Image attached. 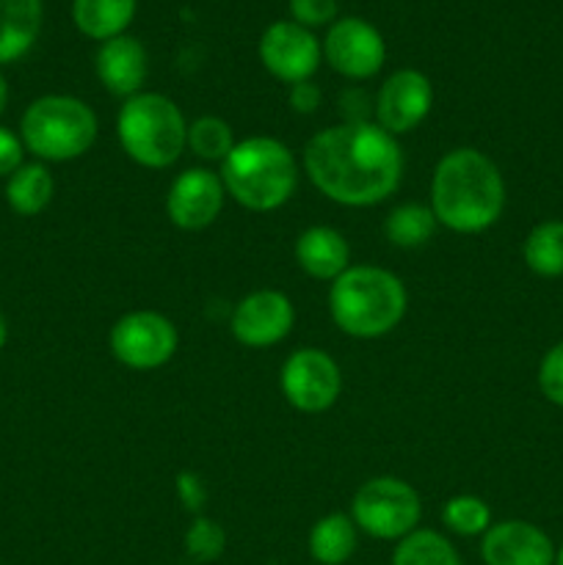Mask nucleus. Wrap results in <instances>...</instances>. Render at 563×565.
I'll use <instances>...</instances> for the list:
<instances>
[{
  "mask_svg": "<svg viewBox=\"0 0 563 565\" xmlns=\"http://www.w3.org/2000/svg\"><path fill=\"white\" fill-rule=\"evenodd\" d=\"M22 154H25L22 138L17 136V132H11L9 127L0 125V177L9 180V177L22 166Z\"/></svg>",
  "mask_w": 563,
  "mask_h": 565,
  "instance_id": "31",
  "label": "nucleus"
},
{
  "mask_svg": "<svg viewBox=\"0 0 563 565\" xmlns=\"http://www.w3.org/2000/svg\"><path fill=\"white\" fill-rule=\"evenodd\" d=\"M423 516L419 494L401 478H373L359 486L351 502V519L357 530L379 541H401L414 533Z\"/></svg>",
  "mask_w": 563,
  "mask_h": 565,
  "instance_id": "7",
  "label": "nucleus"
},
{
  "mask_svg": "<svg viewBox=\"0 0 563 565\" xmlns=\"http://www.w3.org/2000/svg\"><path fill=\"white\" fill-rule=\"evenodd\" d=\"M94 66H97L99 83L110 94L130 99L141 94L149 72V58L138 39L121 33V36L103 42V47L97 50V58H94Z\"/></svg>",
  "mask_w": 563,
  "mask_h": 565,
  "instance_id": "16",
  "label": "nucleus"
},
{
  "mask_svg": "<svg viewBox=\"0 0 563 565\" xmlns=\"http://www.w3.org/2000/svg\"><path fill=\"white\" fill-rule=\"evenodd\" d=\"M408 307L403 281L379 265H351L331 281L329 312L337 329L357 340H379L397 329Z\"/></svg>",
  "mask_w": 563,
  "mask_h": 565,
  "instance_id": "3",
  "label": "nucleus"
},
{
  "mask_svg": "<svg viewBox=\"0 0 563 565\" xmlns=\"http://www.w3.org/2000/svg\"><path fill=\"white\" fill-rule=\"evenodd\" d=\"M390 565H461V557L445 535L417 527L397 541Z\"/></svg>",
  "mask_w": 563,
  "mask_h": 565,
  "instance_id": "24",
  "label": "nucleus"
},
{
  "mask_svg": "<svg viewBox=\"0 0 563 565\" xmlns=\"http://www.w3.org/2000/svg\"><path fill=\"white\" fill-rule=\"evenodd\" d=\"M290 14L304 28L329 25L337 17V0H290Z\"/></svg>",
  "mask_w": 563,
  "mask_h": 565,
  "instance_id": "30",
  "label": "nucleus"
},
{
  "mask_svg": "<svg viewBox=\"0 0 563 565\" xmlns=\"http://www.w3.org/2000/svg\"><path fill=\"white\" fill-rule=\"evenodd\" d=\"M524 265L541 279L563 276V221H541L528 232L522 246Z\"/></svg>",
  "mask_w": 563,
  "mask_h": 565,
  "instance_id": "22",
  "label": "nucleus"
},
{
  "mask_svg": "<svg viewBox=\"0 0 563 565\" xmlns=\"http://www.w3.org/2000/svg\"><path fill=\"white\" fill-rule=\"evenodd\" d=\"M110 351L130 370H158L174 356L177 329L166 315L136 309L121 315L110 329Z\"/></svg>",
  "mask_w": 563,
  "mask_h": 565,
  "instance_id": "9",
  "label": "nucleus"
},
{
  "mask_svg": "<svg viewBox=\"0 0 563 565\" xmlns=\"http://www.w3.org/2000/svg\"><path fill=\"white\" fill-rule=\"evenodd\" d=\"M136 17V0H75L72 20L77 31L97 42L121 36Z\"/></svg>",
  "mask_w": 563,
  "mask_h": 565,
  "instance_id": "19",
  "label": "nucleus"
},
{
  "mask_svg": "<svg viewBox=\"0 0 563 565\" xmlns=\"http://www.w3.org/2000/svg\"><path fill=\"white\" fill-rule=\"evenodd\" d=\"M323 58V44L309 28L293 20H279L265 28L259 39V61L282 83L312 81Z\"/></svg>",
  "mask_w": 563,
  "mask_h": 565,
  "instance_id": "10",
  "label": "nucleus"
},
{
  "mask_svg": "<svg viewBox=\"0 0 563 565\" xmlns=\"http://www.w3.org/2000/svg\"><path fill=\"white\" fill-rule=\"evenodd\" d=\"M97 114L70 94H47L33 99L20 119L22 147L39 160L66 163L97 141Z\"/></svg>",
  "mask_w": 563,
  "mask_h": 565,
  "instance_id": "6",
  "label": "nucleus"
},
{
  "mask_svg": "<svg viewBox=\"0 0 563 565\" xmlns=\"http://www.w3.org/2000/svg\"><path fill=\"white\" fill-rule=\"evenodd\" d=\"M55 180L47 166L22 163L14 174L6 180V202L17 215H39L53 202Z\"/></svg>",
  "mask_w": 563,
  "mask_h": 565,
  "instance_id": "21",
  "label": "nucleus"
},
{
  "mask_svg": "<svg viewBox=\"0 0 563 565\" xmlns=\"http://www.w3.org/2000/svg\"><path fill=\"white\" fill-rule=\"evenodd\" d=\"M285 401L301 414H323L342 392V373L320 348H301L285 359L279 373Z\"/></svg>",
  "mask_w": 563,
  "mask_h": 565,
  "instance_id": "8",
  "label": "nucleus"
},
{
  "mask_svg": "<svg viewBox=\"0 0 563 565\" xmlns=\"http://www.w3.org/2000/svg\"><path fill=\"white\" fill-rule=\"evenodd\" d=\"M304 171L331 202L373 207L401 185L403 152L375 121H340L309 138Z\"/></svg>",
  "mask_w": 563,
  "mask_h": 565,
  "instance_id": "1",
  "label": "nucleus"
},
{
  "mask_svg": "<svg viewBox=\"0 0 563 565\" xmlns=\"http://www.w3.org/2000/svg\"><path fill=\"white\" fill-rule=\"evenodd\" d=\"M555 565H563V544L557 546V552H555Z\"/></svg>",
  "mask_w": 563,
  "mask_h": 565,
  "instance_id": "36",
  "label": "nucleus"
},
{
  "mask_svg": "<svg viewBox=\"0 0 563 565\" xmlns=\"http://www.w3.org/2000/svg\"><path fill=\"white\" fill-rule=\"evenodd\" d=\"M323 55L334 72L351 81H368L379 75L386 61V44L375 25L362 17H346L329 28Z\"/></svg>",
  "mask_w": 563,
  "mask_h": 565,
  "instance_id": "11",
  "label": "nucleus"
},
{
  "mask_svg": "<svg viewBox=\"0 0 563 565\" xmlns=\"http://www.w3.org/2000/svg\"><path fill=\"white\" fill-rule=\"evenodd\" d=\"M555 552L550 535L522 519L497 522L480 535L486 565H555Z\"/></svg>",
  "mask_w": 563,
  "mask_h": 565,
  "instance_id": "15",
  "label": "nucleus"
},
{
  "mask_svg": "<svg viewBox=\"0 0 563 565\" xmlns=\"http://www.w3.org/2000/svg\"><path fill=\"white\" fill-rule=\"evenodd\" d=\"M287 99H290V108L296 110V114H315V110L320 108V103H323V92H320L312 81L293 83L290 97Z\"/></svg>",
  "mask_w": 563,
  "mask_h": 565,
  "instance_id": "33",
  "label": "nucleus"
},
{
  "mask_svg": "<svg viewBox=\"0 0 563 565\" xmlns=\"http://www.w3.org/2000/svg\"><path fill=\"white\" fill-rule=\"evenodd\" d=\"M6 103H9V86H6V77L0 75V114L6 110Z\"/></svg>",
  "mask_w": 563,
  "mask_h": 565,
  "instance_id": "34",
  "label": "nucleus"
},
{
  "mask_svg": "<svg viewBox=\"0 0 563 565\" xmlns=\"http://www.w3.org/2000/svg\"><path fill=\"white\" fill-rule=\"evenodd\" d=\"M359 530L348 513H329L309 530V555L318 565H342L353 557Z\"/></svg>",
  "mask_w": 563,
  "mask_h": 565,
  "instance_id": "20",
  "label": "nucleus"
},
{
  "mask_svg": "<svg viewBox=\"0 0 563 565\" xmlns=\"http://www.w3.org/2000/svg\"><path fill=\"white\" fill-rule=\"evenodd\" d=\"M116 136L127 158L144 169H169L188 143V121L174 99L141 92L125 99L116 116Z\"/></svg>",
  "mask_w": 563,
  "mask_h": 565,
  "instance_id": "5",
  "label": "nucleus"
},
{
  "mask_svg": "<svg viewBox=\"0 0 563 565\" xmlns=\"http://www.w3.org/2000/svg\"><path fill=\"white\" fill-rule=\"evenodd\" d=\"M6 342H9V323H6L3 312H0V351H3Z\"/></svg>",
  "mask_w": 563,
  "mask_h": 565,
  "instance_id": "35",
  "label": "nucleus"
},
{
  "mask_svg": "<svg viewBox=\"0 0 563 565\" xmlns=\"http://www.w3.org/2000/svg\"><path fill=\"white\" fill-rule=\"evenodd\" d=\"M296 323L290 298L279 290L248 292L232 312V337L246 348H270L285 340Z\"/></svg>",
  "mask_w": 563,
  "mask_h": 565,
  "instance_id": "14",
  "label": "nucleus"
},
{
  "mask_svg": "<svg viewBox=\"0 0 563 565\" xmlns=\"http://www.w3.org/2000/svg\"><path fill=\"white\" fill-rule=\"evenodd\" d=\"M235 143V132L219 116H199L188 125L185 149H191L196 158L208 160V163H224Z\"/></svg>",
  "mask_w": 563,
  "mask_h": 565,
  "instance_id": "25",
  "label": "nucleus"
},
{
  "mask_svg": "<svg viewBox=\"0 0 563 565\" xmlns=\"http://www.w3.org/2000/svg\"><path fill=\"white\" fill-rule=\"evenodd\" d=\"M539 390L552 406L563 408V342L552 345L539 364Z\"/></svg>",
  "mask_w": 563,
  "mask_h": 565,
  "instance_id": "28",
  "label": "nucleus"
},
{
  "mask_svg": "<svg viewBox=\"0 0 563 565\" xmlns=\"http://www.w3.org/2000/svg\"><path fill=\"white\" fill-rule=\"evenodd\" d=\"M434 108V86L417 70H397L375 94V125L390 136H406Z\"/></svg>",
  "mask_w": 563,
  "mask_h": 565,
  "instance_id": "12",
  "label": "nucleus"
},
{
  "mask_svg": "<svg viewBox=\"0 0 563 565\" xmlns=\"http://www.w3.org/2000/svg\"><path fill=\"white\" fill-rule=\"evenodd\" d=\"M226 533L215 519L193 516L191 527L185 530V555L193 563H213L224 555Z\"/></svg>",
  "mask_w": 563,
  "mask_h": 565,
  "instance_id": "27",
  "label": "nucleus"
},
{
  "mask_svg": "<svg viewBox=\"0 0 563 565\" xmlns=\"http://www.w3.org/2000/svg\"><path fill=\"white\" fill-rule=\"evenodd\" d=\"M431 210L458 235L491 230L506 210V180L495 160L472 147L450 149L431 177Z\"/></svg>",
  "mask_w": 563,
  "mask_h": 565,
  "instance_id": "2",
  "label": "nucleus"
},
{
  "mask_svg": "<svg viewBox=\"0 0 563 565\" xmlns=\"http://www.w3.org/2000/svg\"><path fill=\"white\" fill-rule=\"evenodd\" d=\"M370 108L375 110V103H370V97L362 88H348V92H342V121H370Z\"/></svg>",
  "mask_w": 563,
  "mask_h": 565,
  "instance_id": "32",
  "label": "nucleus"
},
{
  "mask_svg": "<svg viewBox=\"0 0 563 565\" xmlns=\"http://www.w3.org/2000/svg\"><path fill=\"white\" fill-rule=\"evenodd\" d=\"M296 263L318 281H334L351 268V246L331 226H309L296 237Z\"/></svg>",
  "mask_w": 563,
  "mask_h": 565,
  "instance_id": "17",
  "label": "nucleus"
},
{
  "mask_svg": "<svg viewBox=\"0 0 563 565\" xmlns=\"http://www.w3.org/2000/svg\"><path fill=\"white\" fill-rule=\"evenodd\" d=\"M442 524L450 530L453 535L461 539H475L484 535L491 527V511L480 497L472 494H458L450 497L442 508Z\"/></svg>",
  "mask_w": 563,
  "mask_h": 565,
  "instance_id": "26",
  "label": "nucleus"
},
{
  "mask_svg": "<svg viewBox=\"0 0 563 565\" xmlns=\"http://www.w3.org/2000/svg\"><path fill=\"white\" fill-rule=\"evenodd\" d=\"M436 215L431 204H397L384 221V235L392 246L397 248H419L434 237L436 232Z\"/></svg>",
  "mask_w": 563,
  "mask_h": 565,
  "instance_id": "23",
  "label": "nucleus"
},
{
  "mask_svg": "<svg viewBox=\"0 0 563 565\" xmlns=\"http://www.w3.org/2000/svg\"><path fill=\"white\" fill-rule=\"evenodd\" d=\"M219 177L237 204L252 213H270L296 193L298 163L279 138L252 136L232 147Z\"/></svg>",
  "mask_w": 563,
  "mask_h": 565,
  "instance_id": "4",
  "label": "nucleus"
},
{
  "mask_svg": "<svg viewBox=\"0 0 563 565\" xmlns=\"http://www.w3.org/2000/svg\"><path fill=\"white\" fill-rule=\"evenodd\" d=\"M42 31V0H0V64L22 58Z\"/></svg>",
  "mask_w": 563,
  "mask_h": 565,
  "instance_id": "18",
  "label": "nucleus"
},
{
  "mask_svg": "<svg viewBox=\"0 0 563 565\" xmlns=\"http://www.w3.org/2000/svg\"><path fill=\"white\" fill-rule=\"evenodd\" d=\"M174 491H177V500L182 502L188 513H196L202 516L204 505H208V483L202 480V475L193 472V469H185V472L177 475L174 480Z\"/></svg>",
  "mask_w": 563,
  "mask_h": 565,
  "instance_id": "29",
  "label": "nucleus"
},
{
  "mask_svg": "<svg viewBox=\"0 0 563 565\" xmlns=\"http://www.w3.org/2000/svg\"><path fill=\"white\" fill-rule=\"evenodd\" d=\"M224 182L210 169H185L166 193V215L185 232L208 230L224 207Z\"/></svg>",
  "mask_w": 563,
  "mask_h": 565,
  "instance_id": "13",
  "label": "nucleus"
}]
</instances>
